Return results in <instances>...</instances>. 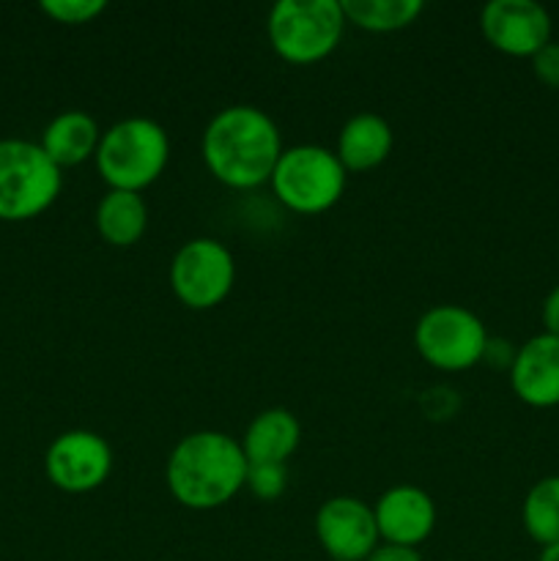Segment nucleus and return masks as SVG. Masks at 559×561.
Returning a JSON list of instances; mask_svg holds the SVG:
<instances>
[{
  "mask_svg": "<svg viewBox=\"0 0 559 561\" xmlns=\"http://www.w3.org/2000/svg\"><path fill=\"white\" fill-rule=\"evenodd\" d=\"M283 151L280 126L255 104L223 107L203 129L201 153L206 170L230 190L244 192L269 184Z\"/></svg>",
  "mask_w": 559,
  "mask_h": 561,
  "instance_id": "f257e3e1",
  "label": "nucleus"
},
{
  "mask_svg": "<svg viewBox=\"0 0 559 561\" xmlns=\"http://www.w3.org/2000/svg\"><path fill=\"white\" fill-rule=\"evenodd\" d=\"M247 458L241 442L223 431H195L168 455L164 482L181 507L208 513L244 491Z\"/></svg>",
  "mask_w": 559,
  "mask_h": 561,
  "instance_id": "f03ea898",
  "label": "nucleus"
},
{
  "mask_svg": "<svg viewBox=\"0 0 559 561\" xmlns=\"http://www.w3.org/2000/svg\"><path fill=\"white\" fill-rule=\"evenodd\" d=\"M96 173L110 190L140 192L157 184L170 162V135L153 118L132 115L102 131L96 148Z\"/></svg>",
  "mask_w": 559,
  "mask_h": 561,
  "instance_id": "7ed1b4c3",
  "label": "nucleus"
},
{
  "mask_svg": "<svg viewBox=\"0 0 559 561\" xmlns=\"http://www.w3.org/2000/svg\"><path fill=\"white\" fill-rule=\"evenodd\" d=\"M345 25L340 0H280L269 11L266 33L277 58L312 66L338 49Z\"/></svg>",
  "mask_w": 559,
  "mask_h": 561,
  "instance_id": "20e7f679",
  "label": "nucleus"
},
{
  "mask_svg": "<svg viewBox=\"0 0 559 561\" xmlns=\"http://www.w3.org/2000/svg\"><path fill=\"white\" fill-rule=\"evenodd\" d=\"M64 190V170L44 148L22 137H0V219L27 222L47 211Z\"/></svg>",
  "mask_w": 559,
  "mask_h": 561,
  "instance_id": "39448f33",
  "label": "nucleus"
},
{
  "mask_svg": "<svg viewBox=\"0 0 559 561\" xmlns=\"http://www.w3.org/2000/svg\"><path fill=\"white\" fill-rule=\"evenodd\" d=\"M269 184L274 197L288 211L318 217L338 206L340 197L345 195L349 173L332 148L307 142V146L285 148Z\"/></svg>",
  "mask_w": 559,
  "mask_h": 561,
  "instance_id": "423d86ee",
  "label": "nucleus"
},
{
  "mask_svg": "<svg viewBox=\"0 0 559 561\" xmlns=\"http://www.w3.org/2000/svg\"><path fill=\"white\" fill-rule=\"evenodd\" d=\"M414 345L422 359L442 373H464L482 362L488 329L477 312L460 305H438L420 316Z\"/></svg>",
  "mask_w": 559,
  "mask_h": 561,
  "instance_id": "0eeeda50",
  "label": "nucleus"
},
{
  "mask_svg": "<svg viewBox=\"0 0 559 561\" xmlns=\"http://www.w3.org/2000/svg\"><path fill=\"white\" fill-rule=\"evenodd\" d=\"M236 285L233 252L217 239H192L179 247L170 263V288L186 310H214Z\"/></svg>",
  "mask_w": 559,
  "mask_h": 561,
  "instance_id": "6e6552de",
  "label": "nucleus"
},
{
  "mask_svg": "<svg viewBox=\"0 0 559 561\" xmlns=\"http://www.w3.org/2000/svg\"><path fill=\"white\" fill-rule=\"evenodd\" d=\"M44 474L71 496L99 491L113 474V447L93 431H66L44 453Z\"/></svg>",
  "mask_w": 559,
  "mask_h": 561,
  "instance_id": "1a4fd4ad",
  "label": "nucleus"
},
{
  "mask_svg": "<svg viewBox=\"0 0 559 561\" xmlns=\"http://www.w3.org/2000/svg\"><path fill=\"white\" fill-rule=\"evenodd\" d=\"M312 529L318 546L334 561H365L381 542L373 507L356 496L327 499L318 507Z\"/></svg>",
  "mask_w": 559,
  "mask_h": 561,
  "instance_id": "9d476101",
  "label": "nucleus"
},
{
  "mask_svg": "<svg viewBox=\"0 0 559 561\" xmlns=\"http://www.w3.org/2000/svg\"><path fill=\"white\" fill-rule=\"evenodd\" d=\"M480 31L497 53L532 58L551 42V16L535 0H491L480 14Z\"/></svg>",
  "mask_w": 559,
  "mask_h": 561,
  "instance_id": "9b49d317",
  "label": "nucleus"
},
{
  "mask_svg": "<svg viewBox=\"0 0 559 561\" xmlns=\"http://www.w3.org/2000/svg\"><path fill=\"white\" fill-rule=\"evenodd\" d=\"M378 537L392 546L420 548L436 529V502L417 485H392L373 504Z\"/></svg>",
  "mask_w": 559,
  "mask_h": 561,
  "instance_id": "f8f14e48",
  "label": "nucleus"
},
{
  "mask_svg": "<svg viewBox=\"0 0 559 561\" xmlns=\"http://www.w3.org/2000/svg\"><path fill=\"white\" fill-rule=\"evenodd\" d=\"M510 387L529 409L559 405V337L535 334L526 340L510 365Z\"/></svg>",
  "mask_w": 559,
  "mask_h": 561,
  "instance_id": "ddd939ff",
  "label": "nucleus"
},
{
  "mask_svg": "<svg viewBox=\"0 0 559 561\" xmlns=\"http://www.w3.org/2000/svg\"><path fill=\"white\" fill-rule=\"evenodd\" d=\"M395 131L389 121L378 113H356L340 126L338 153L345 173H367L384 164L392 153Z\"/></svg>",
  "mask_w": 559,
  "mask_h": 561,
  "instance_id": "4468645a",
  "label": "nucleus"
},
{
  "mask_svg": "<svg viewBox=\"0 0 559 561\" xmlns=\"http://www.w3.org/2000/svg\"><path fill=\"white\" fill-rule=\"evenodd\" d=\"M99 140H102V129H99L96 118L91 113H85V110H64L44 126L38 146L64 170L77 168V164L96 157Z\"/></svg>",
  "mask_w": 559,
  "mask_h": 561,
  "instance_id": "2eb2a0df",
  "label": "nucleus"
},
{
  "mask_svg": "<svg viewBox=\"0 0 559 561\" xmlns=\"http://www.w3.org/2000/svg\"><path fill=\"white\" fill-rule=\"evenodd\" d=\"M301 425L288 409H266L255 414L241 436L247 463H283L299 449Z\"/></svg>",
  "mask_w": 559,
  "mask_h": 561,
  "instance_id": "dca6fc26",
  "label": "nucleus"
},
{
  "mask_svg": "<svg viewBox=\"0 0 559 561\" xmlns=\"http://www.w3.org/2000/svg\"><path fill=\"white\" fill-rule=\"evenodd\" d=\"M93 225L110 247H135L148 230V206L140 192L110 190L96 203Z\"/></svg>",
  "mask_w": 559,
  "mask_h": 561,
  "instance_id": "f3484780",
  "label": "nucleus"
},
{
  "mask_svg": "<svg viewBox=\"0 0 559 561\" xmlns=\"http://www.w3.org/2000/svg\"><path fill=\"white\" fill-rule=\"evenodd\" d=\"M345 22L367 33L406 31L425 11L422 0H340Z\"/></svg>",
  "mask_w": 559,
  "mask_h": 561,
  "instance_id": "a211bd4d",
  "label": "nucleus"
},
{
  "mask_svg": "<svg viewBox=\"0 0 559 561\" xmlns=\"http://www.w3.org/2000/svg\"><path fill=\"white\" fill-rule=\"evenodd\" d=\"M524 531L540 548L559 542V474L543 477L526 491L521 504Z\"/></svg>",
  "mask_w": 559,
  "mask_h": 561,
  "instance_id": "6ab92c4d",
  "label": "nucleus"
},
{
  "mask_svg": "<svg viewBox=\"0 0 559 561\" xmlns=\"http://www.w3.org/2000/svg\"><path fill=\"white\" fill-rule=\"evenodd\" d=\"M288 488V469L283 463H247L244 491L258 502H274Z\"/></svg>",
  "mask_w": 559,
  "mask_h": 561,
  "instance_id": "aec40b11",
  "label": "nucleus"
},
{
  "mask_svg": "<svg viewBox=\"0 0 559 561\" xmlns=\"http://www.w3.org/2000/svg\"><path fill=\"white\" fill-rule=\"evenodd\" d=\"M42 11L58 25H88L107 11L104 0H44Z\"/></svg>",
  "mask_w": 559,
  "mask_h": 561,
  "instance_id": "412c9836",
  "label": "nucleus"
},
{
  "mask_svg": "<svg viewBox=\"0 0 559 561\" xmlns=\"http://www.w3.org/2000/svg\"><path fill=\"white\" fill-rule=\"evenodd\" d=\"M532 71L551 91H559V42H548L537 55H532Z\"/></svg>",
  "mask_w": 559,
  "mask_h": 561,
  "instance_id": "4be33fe9",
  "label": "nucleus"
},
{
  "mask_svg": "<svg viewBox=\"0 0 559 561\" xmlns=\"http://www.w3.org/2000/svg\"><path fill=\"white\" fill-rule=\"evenodd\" d=\"M365 561H422V553L417 548L392 546V542H378L376 551Z\"/></svg>",
  "mask_w": 559,
  "mask_h": 561,
  "instance_id": "5701e85b",
  "label": "nucleus"
},
{
  "mask_svg": "<svg viewBox=\"0 0 559 561\" xmlns=\"http://www.w3.org/2000/svg\"><path fill=\"white\" fill-rule=\"evenodd\" d=\"M543 327H546V334L559 337V285L551 288V294L543 301Z\"/></svg>",
  "mask_w": 559,
  "mask_h": 561,
  "instance_id": "b1692460",
  "label": "nucleus"
},
{
  "mask_svg": "<svg viewBox=\"0 0 559 561\" xmlns=\"http://www.w3.org/2000/svg\"><path fill=\"white\" fill-rule=\"evenodd\" d=\"M537 561H559V542L557 546H548L540 551V559Z\"/></svg>",
  "mask_w": 559,
  "mask_h": 561,
  "instance_id": "393cba45",
  "label": "nucleus"
}]
</instances>
